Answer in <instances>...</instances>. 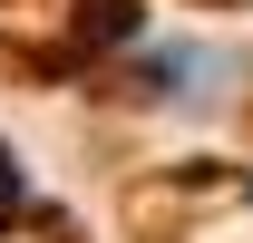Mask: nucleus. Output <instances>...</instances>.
<instances>
[{
    "label": "nucleus",
    "instance_id": "obj_1",
    "mask_svg": "<svg viewBox=\"0 0 253 243\" xmlns=\"http://www.w3.org/2000/svg\"><path fill=\"white\" fill-rule=\"evenodd\" d=\"M20 214V175H10V156H0V224Z\"/></svg>",
    "mask_w": 253,
    "mask_h": 243
}]
</instances>
